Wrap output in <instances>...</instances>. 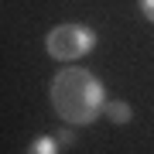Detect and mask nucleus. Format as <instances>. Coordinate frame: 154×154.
<instances>
[{"mask_svg": "<svg viewBox=\"0 0 154 154\" xmlns=\"http://www.w3.org/2000/svg\"><path fill=\"white\" fill-rule=\"evenodd\" d=\"M96 45V31L93 28H82V24H58V28L48 31V41H45V48H48V55L55 62H75L93 51Z\"/></svg>", "mask_w": 154, "mask_h": 154, "instance_id": "obj_2", "label": "nucleus"}, {"mask_svg": "<svg viewBox=\"0 0 154 154\" xmlns=\"http://www.w3.org/2000/svg\"><path fill=\"white\" fill-rule=\"evenodd\" d=\"M28 154H58V144H55V137H34L31 140V147H28Z\"/></svg>", "mask_w": 154, "mask_h": 154, "instance_id": "obj_4", "label": "nucleus"}, {"mask_svg": "<svg viewBox=\"0 0 154 154\" xmlns=\"http://www.w3.org/2000/svg\"><path fill=\"white\" fill-rule=\"evenodd\" d=\"M72 140H75V137H72V130H62L58 137H55V144H58V147H62V144H72Z\"/></svg>", "mask_w": 154, "mask_h": 154, "instance_id": "obj_6", "label": "nucleus"}, {"mask_svg": "<svg viewBox=\"0 0 154 154\" xmlns=\"http://www.w3.org/2000/svg\"><path fill=\"white\" fill-rule=\"evenodd\" d=\"M137 4H140V14L154 24V0H137Z\"/></svg>", "mask_w": 154, "mask_h": 154, "instance_id": "obj_5", "label": "nucleus"}, {"mask_svg": "<svg viewBox=\"0 0 154 154\" xmlns=\"http://www.w3.org/2000/svg\"><path fill=\"white\" fill-rule=\"evenodd\" d=\"M103 116H106L113 127H127L130 116H134V110H130L127 103H120V99H106V103H103Z\"/></svg>", "mask_w": 154, "mask_h": 154, "instance_id": "obj_3", "label": "nucleus"}, {"mask_svg": "<svg viewBox=\"0 0 154 154\" xmlns=\"http://www.w3.org/2000/svg\"><path fill=\"white\" fill-rule=\"evenodd\" d=\"M103 86L89 69H62L51 79V106L65 123L86 127L103 110Z\"/></svg>", "mask_w": 154, "mask_h": 154, "instance_id": "obj_1", "label": "nucleus"}]
</instances>
